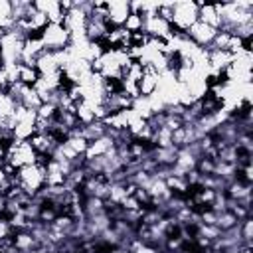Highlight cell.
<instances>
[{"label":"cell","instance_id":"cell-1","mask_svg":"<svg viewBox=\"0 0 253 253\" xmlns=\"http://www.w3.org/2000/svg\"><path fill=\"white\" fill-rule=\"evenodd\" d=\"M42 42L45 51H65L71 45V34L63 24H47L42 34Z\"/></svg>","mask_w":253,"mask_h":253},{"label":"cell","instance_id":"cell-2","mask_svg":"<svg viewBox=\"0 0 253 253\" xmlns=\"http://www.w3.org/2000/svg\"><path fill=\"white\" fill-rule=\"evenodd\" d=\"M198 22V2H172V20L178 30L186 34V30Z\"/></svg>","mask_w":253,"mask_h":253},{"label":"cell","instance_id":"cell-3","mask_svg":"<svg viewBox=\"0 0 253 253\" xmlns=\"http://www.w3.org/2000/svg\"><path fill=\"white\" fill-rule=\"evenodd\" d=\"M215 34H217V30L215 28H211V26H208V24H204V22H196V24H192L188 30H186V38L190 40V42H194L198 47H210L211 45V42H213V38H215Z\"/></svg>","mask_w":253,"mask_h":253},{"label":"cell","instance_id":"cell-4","mask_svg":"<svg viewBox=\"0 0 253 253\" xmlns=\"http://www.w3.org/2000/svg\"><path fill=\"white\" fill-rule=\"evenodd\" d=\"M130 14V2H109L107 8V22L115 28H123L125 20Z\"/></svg>","mask_w":253,"mask_h":253},{"label":"cell","instance_id":"cell-5","mask_svg":"<svg viewBox=\"0 0 253 253\" xmlns=\"http://www.w3.org/2000/svg\"><path fill=\"white\" fill-rule=\"evenodd\" d=\"M142 26H144V18H142V16H138V14H134V12H130V14H128V18H126V20H125V24H123V28H125L128 34L142 32Z\"/></svg>","mask_w":253,"mask_h":253}]
</instances>
